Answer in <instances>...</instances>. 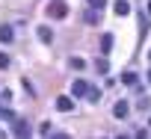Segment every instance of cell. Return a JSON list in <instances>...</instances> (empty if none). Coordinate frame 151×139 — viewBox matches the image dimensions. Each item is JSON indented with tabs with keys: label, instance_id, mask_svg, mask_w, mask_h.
Returning a JSON list of instances; mask_svg holds the SVG:
<instances>
[{
	"label": "cell",
	"instance_id": "1",
	"mask_svg": "<svg viewBox=\"0 0 151 139\" xmlns=\"http://www.w3.org/2000/svg\"><path fill=\"white\" fill-rule=\"evenodd\" d=\"M47 15H50V18H59V21H62V18L68 15V6L62 3V0H53V3L47 6Z\"/></svg>",
	"mask_w": 151,
	"mask_h": 139
},
{
	"label": "cell",
	"instance_id": "2",
	"mask_svg": "<svg viewBox=\"0 0 151 139\" xmlns=\"http://www.w3.org/2000/svg\"><path fill=\"white\" fill-rule=\"evenodd\" d=\"M89 89H92V86H89L86 80H74V83H71V95H74V98H83V95H89Z\"/></svg>",
	"mask_w": 151,
	"mask_h": 139
},
{
	"label": "cell",
	"instance_id": "3",
	"mask_svg": "<svg viewBox=\"0 0 151 139\" xmlns=\"http://www.w3.org/2000/svg\"><path fill=\"white\" fill-rule=\"evenodd\" d=\"M71 107H74V104H71V98H68V95H59V98H56V110H62V112H68Z\"/></svg>",
	"mask_w": 151,
	"mask_h": 139
},
{
	"label": "cell",
	"instance_id": "4",
	"mask_svg": "<svg viewBox=\"0 0 151 139\" xmlns=\"http://www.w3.org/2000/svg\"><path fill=\"white\" fill-rule=\"evenodd\" d=\"M113 115H116V118H124V115H127V101H119V104L113 107Z\"/></svg>",
	"mask_w": 151,
	"mask_h": 139
},
{
	"label": "cell",
	"instance_id": "5",
	"mask_svg": "<svg viewBox=\"0 0 151 139\" xmlns=\"http://www.w3.org/2000/svg\"><path fill=\"white\" fill-rule=\"evenodd\" d=\"M15 136H21V139L30 136V124L27 121H15Z\"/></svg>",
	"mask_w": 151,
	"mask_h": 139
},
{
	"label": "cell",
	"instance_id": "6",
	"mask_svg": "<svg viewBox=\"0 0 151 139\" xmlns=\"http://www.w3.org/2000/svg\"><path fill=\"white\" fill-rule=\"evenodd\" d=\"M15 39V33H12V27H0V42H3V44H9Z\"/></svg>",
	"mask_w": 151,
	"mask_h": 139
},
{
	"label": "cell",
	"instance_id": "7",
	"mask_svg": "<svg viewBox=\"0 0 151 139\" xmlns=\"http://www.w3.org/2000/svg\"><path fill=\"white\" fill-rule=\"evenodd\" d=\"M130 12V3L127 0H116V15H127Z\"/></svg>",
	"mask_w": 151,
	"mask_h": 139
},
{
	"label": "cell",
	"instance_id": "8",
	"mask_svg": "<svg viewBox=\"0 0 151 139\" xmlns=\"http://www.w3.org/2000/svg\"><path fill=\"white\" fill-rule=\"evenodd\" d=\"M39 39H42L45 44H50V42H53V33H50L47 27H39Z\"/></svg>",
	"mask_w": 151,
	"mask_h": 139
},
{
	"label": "cell",
	"instance_id": "9",
	"mask_svg": "<svg viewBox=\"0 0 151 139\" xmlns=\"http://www.w3.org/2000/svg\"><path fill=\"white\" fill-rule=\"evenodd\" d=\"M83 21H86V24H98V9H89V12H83Z\"/></svg>",
	"mask_w": 151,
	"mask_h": 139
},
{
	"label": "cell",
	"instance_id": "10",
	"mask_svg": "<svg viewBox=\"0 0 151 139\" xmlns=\"http://www.w3.org/2000/svg\"><path fill=\"white\" fill-rule=\"evenodd\" d=\"M122 80H124L127 86H133V83H136V74H133V71H124V77H122Z\"/></svg>",
	"mask_w": 151,
	"mask_h": 139
},
{
	"label": "cell",
	"instance_id": "11",
	"mask_svg": "<svg viewBox=\"0 0 151 139\" xmlns=\"http://www.w3.org/2000/svg\"><path fill=\"white\" fill-rule=\"evenodd\" d=\"M89 6H92V9H104V6H107V0H89Z\"/></svg>",
	"mask_w": 151,
	"mask_h": 139
},
{
	"label": "cell",
	"instance_id": "12",
	"mask_svg": "<svg viewBox=\"0 0 151 139\" xmlns=\"http://www.w3.org/2000/svg\"><path fill=\"white\" fill-rule=\"evenodd\" d=\"M0 118H6V121H12V110H9V107H3V110H0Z\"/></svg>",
	"mask_w": 151,
	"mask_h": 139
},
{
	"label": "cell",
	"instance_id": "13",
	"mask_svg": "<svg viewBox=\"0 0 151 139\" xmlns=\"http://www.w3.org/2000/svg\"><path fill=\"white\" fill-rule=\"evenodd\" d=\"M86 98H89V101H98V98H101V92H98V89H89V95H86Z\"/></svg>",
	"mask_w": 151,
	"mask_h": 139
},
{
	"label": "cell",
	"instance_id": "14",
	"mask_svg": "<svg viewBox=\"0 0 151 139\" xmlns=\"http://www.w3.org/2000/svg\"><path fill=\"white\" fill-rule=\"evenodd\" d=\"M6 65H9V56H6V53H0V68H6Z\"/></svg>",
	"mask_w": 151,
	"mask_h": 139
},
{
	"label": "cell",
	"instance_id": "15",
	"mask_svg": "<svg viewBox=\"0 0 151 139\" xmlns=\"http://www.w3.org/2000/svg\"><path fill=\"white\" fill-rule=\"evenodd\" d=\"M148 15H151V0H148Z\"/></svg>",
	"mask_w": 151,
	"mask_h": 139
},
{
	"label": "cell",
	"instance_id": "16",
	"mask_svg": "<svg viewBox=\"0 0 151 139\" xmlns=\"http://www.w3.org/2000/svg\"><path fill=\"white\" fill-rule=\"evenodd\" d=\"M148 83H151V71H148Z\"/></svg>",
	"mask_w": 151,
	"mask_h": 139
}]
</instances>
